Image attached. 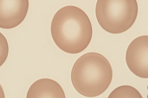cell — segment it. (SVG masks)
Returning <instances> with one entry per match:
<instances>
[{"instance_id":"obj_1","label":"cell","mask_w":148,"mask_h":98,"mask_svg":"<svg viewBox=\"0 0 148 98\" xmlns=\"http://www.w3.org/2000/svg\"><path fill=\"white\" fill-rule=\"evenodd\" d=\"M51 32L54 41L60 49L74 54L81 52L87 47L92 31L86 13L77 7L69 5L60 9L55 14Z\"/></svg>"},{"instance_id":"obj_2","label":"cell","mask_w":148,"mask_h":98,"mask_svg":"<svg viewBox=\"0 0 148 98\" xmlns=\"http://www.w3.org/2000/svg\"><path fill=\"white\" fill-rule=\"evenodd\" d=\"M112 70L108 60L101 54L89 52L75 62L71 74L72 84L81 95L94 97L103 93L110 86Z\"/></svg>"},{"instance_id":"obj_3","label":"cell","mask_w":148,"mask_h":98,"mask_svg":"<svg viewBox=\"0 0 148 98\" xmlns=\"http://www.w3.org/2000/svg\"><path fill=\"white\" fill-rule=\"evenodd\" d=\"M136 0H98L95 14L99 25L110 33L117 34L129 29L136 18Z\"/></svg>"},{"instance_id":"obj_4","label":"cell","mask_w":148,"mask_h":98,"mask_svg":"<svg viewBox=\"0 0 148 98\" xmlns=\"http://www.w3.org/2000/svg\"><path fill=\"white\" fill-rule=\"evenodd\" d=\"M126 64L130 70L141 78H148V36L138 37L130 43L126 53Z\"/></svg>"},{"instance_id":"obj_5","label":"cell","mask_w":148,"mask_h":98,"mask_svg":"<svg viewBox=\"0 0 148 98\" xmlns=\"http://www.w3.org/2000/svg\"><path fill=\"white\" fill-rule=\"evenodd\" d=\"M0 27L14 28L24 20L29 7L28 0H1Z\"/></svg>"},{"instance_id":"obj_6","label":"cell","mask_w":148,"mask_h":98,"mask_svg":"<svg viewBox=\"0 0 148 98\" xmlns=\"http://www.w3.org/2000/svg\"><path fill=\"white\" fill-rule=\"evenodd\" d=\"M27 98H65L64 92L60 85L51 79H39L34 82L28 91Z\"/></svg>"},{"instance_id":"obj_7","label":"cell","mask_w":148,"mask_h":98,"mask_svg":"<svg viewBox=\"0 0 148 98\" xmlns=\"http://www.w3.org/2000/svg\"><path fill=\"white\" fill-rule=\"evenodd\" d=\"M108 98H142L143 97L139 91L134 87L129 85H123L115 89Z\"/></svg>"}]
</instances>
